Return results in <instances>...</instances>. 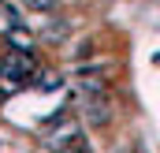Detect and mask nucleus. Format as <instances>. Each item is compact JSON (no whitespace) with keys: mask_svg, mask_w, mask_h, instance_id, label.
<instances>
[{"mask_svg":"<svg viewBox=\"0 0 160 153\" xmlns=\"http://www.w3.org/2000/svg\"><path fill=\"white\" fill-rule=\"evenodd\" d=\"M45 146L56 153H78L89 142H86V131H82V123L75 116H60V119H52L45 127Z\"/></svg>","mask_w":160,"mask_h":153,"instance_id":"nucleus-1","label":"nucleus"},{"mask_svg":"<svg viewBox=\"0 0 160 153\" xmlns=\"http://www.w3.org/2000/svg\"><path fill=\"white\" fill-rule=\"evenodd\" d=\"M82 108H86V123H93V127L112 123V97H108V90L82 93Z\"/></svg>","mask_w":160,"mask_h":153,"instance_id":"nucleus-2","label":"nucleus"},{"mask_svg":"<svg viewBox=\"0 0 160 153\" xmlns=\"http://www.w3.org/2000/svg\"><path fill=\"white\" fill-rule=\"evenodd\" d=\"M22 26V15H19V8L11 4V0H0V34L8 38L11 30H19Z\"/></svg>","mask_w":160,"mask_h":153,"instance_id":"nucleus-3","label":"nucleus"},{"mask_svg":"<svg viewBox=\"0 0 160 153\" xmlns=\"http://www.w3.org/2000/svg\"><path fill=\"white\" fill-rule=\"evenodd\" d=\"M26 8H34V11H48V8H56V0H22Z\"/></svg>","mask_w":160,"mask_h":153,"instance_id":"nucleus-4","label":"nucleus"}]
</instances>
